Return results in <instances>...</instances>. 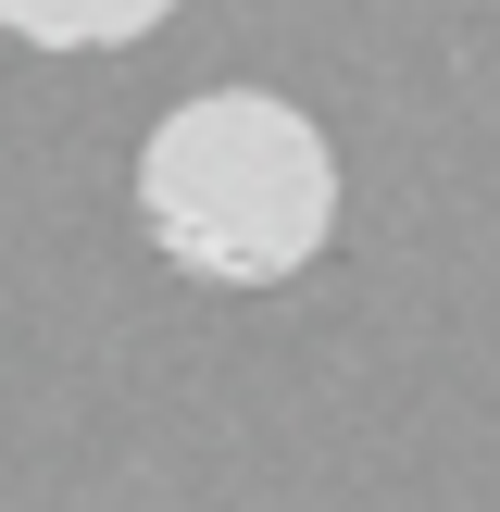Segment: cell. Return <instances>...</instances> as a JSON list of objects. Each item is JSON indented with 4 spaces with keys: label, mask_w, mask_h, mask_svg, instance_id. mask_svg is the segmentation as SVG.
Listing matches in <instances>:
<instances>
[{
    "label": "cell",
    "mask_w": 500,
    "mask_h": 512,
    "mask_svg": "<svg viewBox=\"0 0 500 512\" xmlns=\"http://www.w3.org/2000/svg\"><path fill=\"white\" fill-rule=\"evenodd\" d=\"M138 238L188 288H288L338 238V138L275 88H200L138 138Z\"/></svg>",
    "instance_id": "6da1fadb"
},
{
    "label": "cell",
    "mask_w": 500,
    "mask_h": 512,
    "mask_svg": "<svg viewBox=\"0 0 500 512\" xmlns=\"http://www.w3.org/2000/svg\"><path fill=\"white\" fill-rule=\"evenodd\" d=\"M175 0H0V25H13L25 50H125L150 38Z\"/></svg>",
    "instance_id": "7a4b0ae2"
}]
</instances>
